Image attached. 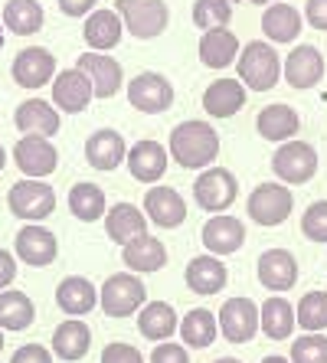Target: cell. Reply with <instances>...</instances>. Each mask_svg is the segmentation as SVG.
<instances>
[{
  "label": "cell",
  "mask_w": 327,
  "mask_h": 363,
  "mask_svg": "<svg viewBox=\"0 0 327 363\" xmlns=\"http://www.w3.org/2000/svg\"><path fill=\"white\" fill-rule=\"evenodd\" d=\"M167 154L174 157L177 167L187 170H200L210 167L213 161L219 157V135L210 121H180V125L170 131V147Z\"/></svg>",
  "instance_id": "6da1fadb"
},
{
  "label": "cell",
  "mask_w": 327,
  "mask_h": 363,
  "mask_svg": "<svg viewBox=\"0 0 327 363\" xmlns=\"http://www.w3.org/2000/svg\"><path fill=\"white\" fill-rule=\"evenodd\" d=\"M235 69H239V82L252 92H269L278 85V76H282V60L272 43L265 40H252L239 50V60H235Z\"/></svg>",
  "instance_id": "7a4b0ae2"
},
{
  "label": "cell",
  "mask_w": 327,
  "mask_h": 363,
  "mask_svg": "<svg viewBox=\"0 0 327 363\" xmlns=\"http://www.w3.org/2000/svg\"><path fill=\"white\" fill-rule=\"evenodd\" d=\"M144 301H148V288L135 272H118V275L105 279L99 291V304L109 318H131L144 308Z\"/></svg>",
  "instance_id": "3957f363"
},
{
  "label": "cell",
  "mask_w": 327,
  "mask_h": 363,
  "mask_svg": "<svg viewBox=\"0 0 327 363\" xmlns=\"http://www.w3.org/2000/svg\"><path fill=\"white\" fill-rule=\"evenodd\" d=\"M115 13L121 17L128 33L138 40H154L170 23V10L164 0H118Z\"/></svg>",
  "instance_id": "277c9868"
},
{
  "label": "cell",
  "mask_w": 327,
  "mask_h": 363,
  "mask_svg": "<svg viewBox=\"0 0 327 363\" xmlns=\"http://www.w3.org/2000/svg\"><path fill=\"white\" fill-rule=\"evenodd\" d=\"M292 206H294V196L285 184L278 180H265L252 190L245 210H249V220L255 226H282V223L292 216Z\"/></svg>",
  "instance_id": "5b68a950"
},
{
  "label": "cell",
  "mask_w": 327,
  "mask_h": 363,
  "mask_svg": "<svg viewBox=\"0 0 327 363\" xmlns=\"http://www.w3.org/2000/svg\"><path fill=\"white\" fill-rule=\"evenodd\" d=\"M272 170L285 186L308 184L318 174V151L308 141H285L278 144V151L272 154Z\"/></svg>",
  "instance_id": "8992f818"
},
{
  "label": "cell",
  "mask_w": 327,
  "mask_h": 363,
  "mask_svg": "<svg viewBox=\"0 0 327 363\" xmlns=\"http://www.w3.org/2000/svg\"><path fill=\"white\" fill-rule=\"evenodd\" d=\"M7 206L17 220L26 223H36V220H46L52 210H56V190L43 180H20V184L10 186L7 194Z\"/></svg>",
  "instance_id": "52a82bcc"
},
{
  "label": "cell",
  "mask_w": 327,
  "mask_h": 363,
  "mask_svg": "<svg viewBox=\"0 0 327 363\" xmlns=\"http://www.w3.org/2000/svg\"><path fill=\"white\" fill-rule=\"evenodd\" d=\"M239 196V180L229 174L226 167H206L200 170V177L193 184V200L206 213H223L229 210Z\"/></svg>",
  "instance_id": "ba28073f"
},
{
  "label": "cell",
  "mask_w": 327,
  "mask_h": 363,
  "mask_svg": "<svg viewBox=\"0 0 327 363\" xmlns=\"http://www.w3.org/2000/svg\"><path fill=\"white\" fill-rule=\"evenodd\" d=\"M216 324L229 344H249L259 334V308L252 304V298H226L216 314Z\"/></svg>",
  "instance_id": "9c48e42d"
},
{
  "label": "cell",
  "mask_w": 327,
  "mask_h": 363,
  "mask_svg": "<svg viewBox=\"0 0 327 363\" xmlns=\"http://www.w3.org/2000/svg\"><path fill=\"white\" fill-rule=\"evenodd\" d=\"M128 101L144 115H160L174 105V85L160 72H141L128 82Z\"/></svg>",
  "instance_id": "30bf717a"
},
{
  "label": "cell",
  "mask_w": 327,
  "mask_h": 363,
  "mask_svg": "<svg viewBox=\"0 0 327 363\" xmlns=\"http://www.w3.org/2000/svg\"><path fill=\"white\" fill-rule=\"evenodd\" d=\"M10 76L20 89H43L46 82L56 79V56L50 50H43V46H26L13 56Z\"/></svg>",
  "instance_id": "8fae6325"
},
{
  "label": "cell",
  "mask_w": 327,
  "mask_h": 363,
  "mask_svg": "<svg viewBox=\"0 0 327 363\" xmlns=\"http://www.w3.org/2000/svg\"><path fill=\"white\" fill-rule=\"evenodd\" d=\"M13 161L17 167L23 170L30 180H43L50 177L52 170L59 164V151L52 147L50 138H40V135H23L13 147Z\"/></svg>",
  "instance_id": "7c38bea8"
},
{
  "label": "cell",
  "mask_w": 327,
  "mask_h": 363,
  "mask_svg": "<svg viewBox=\"0 0 327 363\" xmlns=\"http://www.w3.org/2000/svg\"><path fill=\"white\" fill-rule=\"evenodd\" d=\"M13 252H17L20 262L33 265V269H43V265H52L59 255V242L46 226L40 223H26L23 229L13 239Z\"/></svg>",
  "instance_id": "4fadbf2b"
},
{
  "label": "cell",
  "mask_w": 327,
  "mask_h": 363,
  "mask_svg": "<svg viewBox=\"0 0 327 363\" xmlns=\"http://www.w3.org/2000/svg\"><path fill=\"white\" fill-rule=\"evenodd\" d=\"M95 99L92 82L82 69H62L52 79V105L56 111H66V115H79V111L89 108V101Z\"/></svg>",
  "instance_id": "5bb4252c"
},
{
  "label": "cell",
  "mask_w": 327,
  "mask_h": 363,
  "mask_svg": "<svg viewBox=\"0 0 327 363\" xmlns=\"http://www.w3.org/2000/svg\"><path fill=\"white\" fill-rule=\"evenodd\" d=\"M282 76H285V82L292 89H301V92L304 89H314L324 79V56H321V50L311 46V43L294 46L288 52V60L282 62Z\"/></svg>",
  "instance_id": "9a60e30c"
},
{
  "label": "cell",
  "mask_w": 327,
  "mask_h": 363,
  "mask_svg": "<svg viewBox=\"0 0 327 363\" xmlns=\"http://www.w3.org/2000/svg\"><path fill=\"white\" fill-rule=\"evenodd\" d=\"M76 69H82L89 82H92L95 99H111L121 89V62L111 60L109 52H82L76 60Z\"/></svg>",
  "instance_id": "2e32d148"
},
{
  "label": "cell",
  "mask_w": 327,
  "mask_h": 363,
  "mask_svg": "<svg viewBox=\"0 0 327 363\" xmlns=\"http://www.w3.org/2000/svg\"><path fill=\"white\" fill-rule=\"evenodd\" d=\"M144 216L160 229H177L187 220V203L174 186H151L144 194Z\"/></svg>",
  "instance_id": "e0dca14e"
},
{
  "label": "cell",
  "mask_w": 327,
  "mask_h": 363,
  "mask_svg": "<svg viewBox=\"0 0 327 363\" xmlns=\"http://www.w3.org/2000/svg\"><path fill=\"white\" fill-rule=\"evenodd\" d=\"M259 281L269 291H292L298 285V259L288 249H269L259 255Z\"/></svg>",
  "instance_id": "ac0fdd59"
},
{
  "label": "cell",
  "mask_w": 327,
  "mask_h": 363,
  "mask_svg": "<svg viewBox=\"0 0 327 363\" xmlns=\"http://www.w3.org/2000/svg\"><path fill=\"white\" fill-rule=\"evenodd\" d=\"M245 242V226L243 220H235V216H223L216 213L213 220H206L203 226V245H206V252L210 255H233L239 252Z\"/></svg>",
  "instance_id": "d6986e66"
},
{
  "label": "cell",
  "mask_w": 327,
  "mask_h": 363,
  "mask_svg": "<svg viewBox=\"0 0 327 363\" xmlns=\"http://www.w3.org/2000/svg\"><path fill=\"white\" fill-rule=\"evenodd\" d=\"M128 157V144L115 128H99L85 141V161L95 170H115Z\"/></svg>",
  "instance_id": "ffe728a7"
},
{
  "label": "cell",
  "mask_w": 327,
  "mask_h": 363,
  "mask_svg": "<svg viewBox=\"0 0 327 363\" xmlns=\"http://www.w3.org/2000/svg\"><path fill=\"white\" fill-rule=\"evenodd\" d=\"M13 125L20 128V135H40V138H52L59 131V111L56 105L43 99H26L17 105L13 111Z\"/></svg>",
  "instance_id": "44dd1931"
},
{
  "label": "cell",
  "mask_w": 327,
  "mask_h": 363,
  "mask_svg": "<svg viewBox=\"0 0 327 363\" xmlns=\"http://www.w3.org/2000/svg\"><path fill=\"white\" fill-rule=\"evenodd\" d=\"M128 170L141 184H157L167 174V147L157 141H138L128 151Z\"/></svg>",
  "instance_id": "7402d4cb"
},
{
  "label": "cell",
  "mask_w": 327,
  "mask_h": 363,
  "mask_svg": "<svg viewBox=\"0 0 327 363\" xmlns=\"http://www.w3.org/2000/svg\"><path fill=\"white\" fill-rule=\"evenodd\" d=\"M184 275H187V288H190L193 295H219L229 281L226 265L219 262L216 255H196V259H190Z\"/></svg>",
  "instance_id": "603a6c76"
},
{
  "label": "cell",
  "mask_w": 327,
  "mask_h": 363,
  "mask_svg": "<svg viewBox=\"0 0 327 363\" xmlns=\"http://www.w3.org/2000/svg\"><path fill=\"white\" fill-rule=\"evenodd\" d=\"M121 259H125V265L131 272H138V275H151V272H160L167 265V249H164L160 239L144 233V236L131 239L128 245H121Z\"/></svg>",
  "instance_id": "cb8c5ba5"
},
{
  "label": "cell",
  "mask_w": 327,
  "mask_h": 363,
  "mask_svg": "<svg viewBox=\"0 0 327 363\" xmlns=\"http://www.w3.org/2000/svg\"><path fill=\"white\" fill-rule=\"evenodd\" d=\"M245 105V85L239 79H216L203 92V108L213 118H233Z\"/></svg>",
  "instance_id": "d4e9b609"
},
{
  "label": "cell",
  "mask_w": 327,
  "mask_h": 363,
  "mask_svg": "<svg viewBox=\"0 0 327 363\" xmlns=\"http://www.w3.org/2000/svg\"><path fill=\"white\" fill-rule=\"evenodd\" d=\"M239 36L229 30V26H219V30H206L200 36V62L210 69H226L239 60Z\"/></svg>",
  "instance_id": "484cf974"
},
{
  "label": "cell",
  "mask_w": 327,
  "mask_h": 363,
  "mask_svg": "<svg viewBox=\"0 0 327 363\" xmlns=\"http://www.w3.org/2000/svg\"><path fill=\"white\" fill-rule=\"evenodd\" d=\"M105 233H109V239H115L118 245H128L131 239L148 233V216H144V210H138L135 203H115V206L105 213Z\"/></svg>",
  "instance_id": "4316f807"
},
{
  "label": "cell",
  "mask_w": 327,
  "mask_h": 363,
  "mask_svg": "<svg viewBox=\"0 0 327 363\" xmlns=\"http://www.w3.org/2000/svg\"><path fill=\"white\" fill-rule=\"evenodd\" d=\"M82 36L89 43V50L92 52H109L115 50L118 43H121V17L111 10H92L89 17H85V26H82Z\"/></svg>",
  "instance_id": "83f0119b"
},
{
  "label": "cell",
  "mask_w": 327,
  "mask_h": 363,
  "mask_svg": "<svg viewBox=\"0 0 327 363\" xmlns=\"http://www.w3.org/2000/svg\"><path fill=\"white\" fill-rule=\"evenodd\" d=\"M89 344H92V330L89 324L79 321V318H69L66 324H59L56 334H52V354L66 363H79L89 354Z\"/></svg>",
  "instance_id": "f1b7e54d"
},
{
  "label": "cell",
  "mask_w": 327,
  "mask_h": 363,
  "mask_svg": "<svg viewBox=\"0 0 327 363\" xmlns=\"http://www.w3.org/2000/svg\"><path fill=\"white\" fill-rule=\"evenodd\" d=\"M255 128H259V135L265 138V141H275L278 144V141H292V138L298 135L301 118H298V111H294L292 105L275 101V105H265V108L259 111Z\"/></svg>",
  "instance_id": "f546056e"
},
{
  "label": "cell",
  "mask_w": 327,
  "mask_h": 363,
  "mask_svg": "<svg viewBox=\"0 0 327 363\" xmlns=\"http://www.w3.org/2000/svg\"><path fill=\"white\" fill-rule=\"evenodd\" d=\"M301 23L304 20L298 13V7L282 4V0L269 4L265 13H262V33L269 36V43H294L298 33H301Z\"/></svg>",
  "instance_id": "4dcf8cb0"
},
{
  "label": "cell",
  "mask_w": 327,
  "mask_h": 363,
  "mask_svg": "<svg viewBox=\"0 0 327 363\" xmlns=\"http://www.w3.org/2000/svg\"><path fill=\"white\" fill-rule=\"evenodd\" d=\"M56 304L69 318H82V314H89L95 304H99V291H95V285L89 279H82V275H69V279H62L56 288Z\"/></svg>",
  "instance_id": "1f68e13d"
},
{
  "label": "cell",
  "mask_w": 327,
  "mask_h": 363,
  "mask_svg": "<svg viewBox=\"0 0 327 363\" xmlns=\"http://www.w3.org/2000/svg\"><path fill=\"white\" fill-rule=\"evenodd\" d=\"M177 328H180V318H177V311L167 301H148L141 311H138V330H141V337H148V340L164 344L167 337H174Z\"/></svg>",
  "instance_id": "d6a6232c"
},
{
  "label": "cell",
  "mask_w": 327,
  "mask_h": 363,
  "mask_svg": "<svg viewBox=\"0 0 327 363\" xmlns=\"http://www.w3.org/2000/svg\"><path fill=\"white\" fill-rule=\"evenodd\" d=\"M69 210H72V216H76V220H82V223L105 220V213H109L105 190H101L99 184L79 180V184L69 190Z\"/></svg>",
  "instance_id": "836d02e7"
},
{
  "label": "cell",
  "mask_w": 327,
  "mask_h": 363,
  "mask_svg": "<svg viewBox=\"0 0 327 363\" xmlns=\"http://www.w3.org/2000/svg\"><path fill=\"white\" fill-rule=\"evenodd\" d=\"M294 328H298V321H294V308L285 301V298H269V301L262 304L259 330L265 334V337L285 340V337H292Z\"/></svg>",
  "instance_id": "e575fe53"
},
{
  "label": "cell",
  "mask_w": 327,
  "mask_h": 363,
  "mask_svg": "<svg viewBox=\"0 0 327 363\" xmlns=\"http://www.w3.org/2000/svg\"><path fill=\"white\" fill-rule=\"evenodd\" d=\"M43 20H46V13H43V7L36 0H7L4 4V26L10 33L33 36L43 30Z\"/></svg>",
  "instance_id": "d590c367"
},
{
  "label": "cell",
  "mask_w": 327,
  "mask_h": 363,
  "mask_svg": "<svg viewBox=\"0 0 327 363\" xmlns=\"http://www.w3.org/2000/svg\"><path fill=\"white\" fill-rule=\"evenodd\" d=\"M36 318L33 301L23 291H0V330H26Z\"/></svg>",
  "instance_id": "8d00e7d4"
},
{
  "label": "cell",
  "mask_w": 327,
  "mask_h": 363,
  "mask_svg": "<svg viewBox=\"0 0 327 363\" xmlns=\"http://www.w3.org/2000/svg\"><path fill=\"white\" fill-rule=\"evenodd\" d=\"M180 337H184L187 347H210L213 340H216L219 334V324H216V314L206 311V308H193V311H187V318L180 321Z\"/></svg>",
  "instance_id": "74e56055"
},
{
  "label": "cell",
  "mask_w": 327,
  "mask_h": 363,
  "mask_svg": "<svg viewBox=\"0 0 327 363\" xmlns=\"http://www.w3.org/2000/svg\"><path fill=\"white\" fill-rule=\"evenodd\" d=\"M294 321L304 334H321L327 330V291H308V295L298 301V311H294Z\"/></svg>",
  "instance_id": "f35d334b"
},
{
  "label": "cell",
  "mask_w": 327,
  "mask_h": 363,
  "mask_svg": "<svg viewBox=\"0 0 327 363\" xmlns=\"http://www.w3.org/2000/svg\"><path fill=\"white\" fill-rule=\"evenodd\" d=\"M229 20H233V4L229 0H196L193 4V23L200 26L203 33L229 26Z\"/></svg>",
  "instance_id": "ab89813d"
},
{
  "label": "cell",
  "mask_w": 327,
  "mask_h": 363,
  "mask_svg": "<svg viewBox=\"0 0 327 363\" xmlns=\"http://www.w3.org/2000/svg\"><path fill=\"white\" fill-rule=\"evenodd\" d=\"M292 363H327V337L324 334H304L292 344Z\"/></svg>",
  "instance_id": "60d3db41"
},
{
  "label": "cell",
  "mask_w": 327,
  "mask_h": 363,
  "mask_svg": "<svg viewBox=\"0 0 327 363\" xmlns=\"http://www.w3.org/2000/svg\"><path fill=\"white\" fill-rule=\"evenodd\" d=\"M301 233L311 242H327V200L311 203L301 216Z\"/></svg>",
  "instance_id": "b9f144b4"
},
{
  "label": "cell",
  "mask_w": 327,
  "mask_h": 363,
  "mask_svg": "<svg viewBox=\"0 0 327 363\" xmlns=\"http://www.w3.org/2000/svg\"><path fill=\"white\" fill-rule=\"evenodd\" d=\"M101 363H144V357L131 344H109L101 350Z\"/></svg>",
  "instance_id": "7bdbcfd3"
},
{
  "label": "cell",
  "mask_w": 327,
  "mask_h": 363,
  "mask_svg": "<svg viewBox=\"0 0 327 363\" xmlns=\"http://www.w3.org/2000/svg\"><path fill=\"white\" fill-rule=\"evenodd\" d=\"M151 363H190V354H187L180 344L164 340V344H157L151 350Z\"/></svg>",
  "instance_id": "ee69618b"
},
{
  "label": "cell",
  "mask_w": 327,
  "mask_h": 363,
  "mask_svg": "<svg viewBox=\"0 0 327 363\" xmlns=\"http://www.w3.org/2000/svg\"><path fill=\"white\" fill-rule=\"evenodd\" d=\"M10 363H52V350H46L43 344H23L10 357Z\"/></svg>",
  "instance_id": "f6af8a7d"
},
{
  "label": "cell",
  "mask_w": 327,
  "mask_h": 363,
  "mask_svg": "<svg viewBox=\"0 0 327 363\" xmlns=\"http://www.w3.org/2000/svg\"><path fill=\"white\" fill-rule=\"evenodd\" d=\"M304 20L314 30H327V0H308L304 4Z\"/></svg>",
  "instance_id": "bcb514c9"
},
{
  "label": "cell",
  "mask_w": 327,
  "mask_h": 363,
  "mask_svg": "<svg viewBox=\"0 0 327 363\" xmlns=\"http://www.w3.org/2000/svg\"><path fill=\"white\" fill-rule=\"evenodd\" d=\"M13 279H17V259H13V252L0 249V291H7Z\"/></svg>",
  "instance_id": "7dc6e473"
},
{
  "label": "cell",
  "mask_w": 327,
  "mask_h": 363,
  "mask_svg": "<svg viewBox=\"0 0 327 363\" xmlns=\"http://www.w3.org/2000/svg\"><path fill=\"white\" fill-rule=\"evenodd\" d=\"M99 0H59V10L66 13V17H89L95 10Z\"/></svg>",
  "instance_id": "c3c4849f"
},
{
  "label": "cell",
  "mask_w": 327,
  "mask_h": 363,
  "mask_svg": "<svg viewBox=\"0 0 327 363\" xmlns=\"http://www.w3.org/2000/svg\"><path fill=\"white\" fill-rule=\"evenodd\" d=\"M262 363H292V360H288V357H278V354H272V357H265V360H262Z\"/></svg>",
  "instance_id": "681fc988"
},
{
  "label": "cell",
  "mask_w": 327,
  "mask_h": 363,
  "mask_svg": "<svg viewBox=\"0 0 327 363\" xmlns=\"http://www.w3.org/2000/svg\"><path fill=\"white\" fill-rule=\"evenodd\" d=\"M213 363H243V360H235V357H219V360H213Z\"/></svg>",
  "instance_id": "f907efd6"
},
{
  "label": "cell",
  "mask_w": 327,
  "mask_h": 363,
  "mask_svg": "<svg viewBox=\"0 0 327 363\" xmlns=\"http://www.w3.org/2000/svg\"><path fill=\"white\" fill-rule=\"evenodd\" d=\"M4 164H7V151H4V144H0V170H4Z\"/></svg>",
  "instance_id": "816d5d0a"
},
{
  "label": "cell",
  "mask_w": 327,
  "mask_h": 363,
  "mask_svg": "<svg viewBox=\"0 0 327 363\" xmlns=\"http://www.w3.org/2000/svg\"><path fill=\"white\" fill-rule=\"evenodd\" d=\"M249 4H275V0H249Z\"/></svg>",
  "instance_id": "f5cc1de1"
},
{
  "label": "cell",
  "mask_w": 327,
  "mask_h": 363,
  "mask_svg": "<svg viewBox=\"0 0 327 363\" xmlns=\"http://www.w3.org/2000/svg\"><path fill=\"white\" fill-rule=\"evenodd\" d=\"M0 350H4V330H0Z\"/></svg>",
  "instance_id": "db71d44e"
}]
</instances>
